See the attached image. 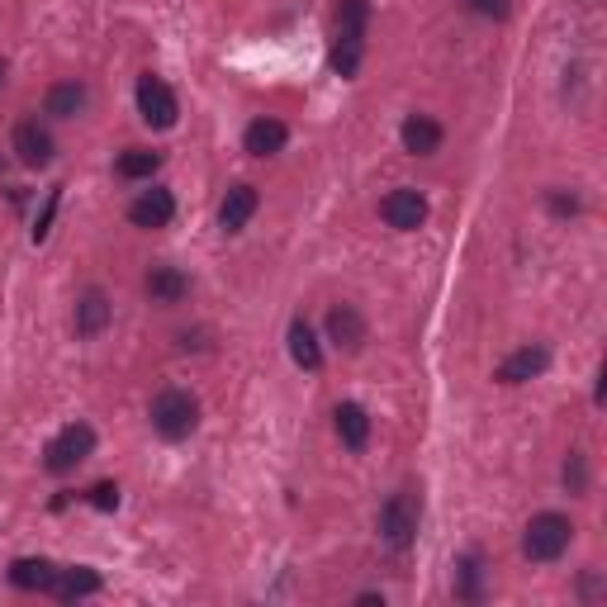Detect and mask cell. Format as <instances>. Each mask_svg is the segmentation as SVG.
Wrapping results in <instances>:
<instances>
[{
  "mask_svg": "<svg viewBox=\"0 0 607 607\" xmlns=\"http://www.w3.org/2000/svg\"><path fill=\"white\" fill-rule=\"evenodd\" d=\"M475 14H484V20H508V0H466Z\"/></svg>",
  "mask_w": 607,
  "mask_h": 607,
  "instance_id": "cell-27",
  "label": "cell"
},
{
  "mask_svg": "<svg viewBox=\"0 0 607 607\" xmlns=\"http://www.w3.org/2000/svg\"><path fill=\"white\" fill-rule=\"evenodd\" d=\"M285 142H290V129H285L280 119H252L243 134V148L252 157H276V152H285Z\"/></svg>",
  "mask_w": 607,
  "mask_h": 607,
  "instance_id": "cell-14",
  "label": "cell"
},
{
  "mask_svg": "<svg viewBox=\"0 0 607 607\" xmlns=\"http://www.w3.org/2000/svg\"><path fill=\"white\" fill-rule=\"evenodd\" d=\"M109 318H115V303H109L105 290H82V299H76V313H72V328H76V338H100V332L109 328Z\"/></svg>",
  "mask_w": 607,
  "mask_h": 607,
  "instance_id": "cell-8",
  "label": "cell"
},
{
  "mask_svg": "<svg viewBox=\"0 0 607 607\" xmlns=\"http://www.w3.org/2000/svg\"><path fill=\"white\" fill-rule=\"evenodd\" d=\"M551 214H579V200H574V195H551Z\"/></svg>",
  "mask_w": 607,
  "mask_h": 607,
  "instance_id": "cell-28",
  "label": "cell"
},
{
  "mask_svg": "<svg viewBox=\"0 0 607 607\" xmlns=\"http://www.w3.org/2000/svg\"><path fill=\"white\" fill-rule=\"evenodd\" d=\"M380 536H385L394 551L413 546V536H418V493L413 489L390 493V503L380 508Z\"/></svg>",
  "mask_w": 607,
  "mask_h": 607,
  "instance_id": "cell-5",
  "label": "cell"
},
{
  "mask_svg": "<svg viewBox=\"0 0 607 607\" xmlns=\"http://www.w3.org/2000/svg\"><path fill=\"white\" fill-rule=\"evenodd\" d=\"M57 204H62V185L57 190H47V204H43V214H39V228H34V243H43L47 233H53V219H57Z\"/></svg>",
  "mask_w": 607,
  "mask_h": 607,
  "instance_id": "cell-26",
  "label": "cell"
},
{
  "mask_svg": "<svg viewBox=\"0 0 607 607\" xmlns=\"http://www.w3.org/2000/svg\"><path fill=\"white\" fill-rule=\"evenodd\" d=\"M328 342L342 351H361L365 347V318L351 303H332L328 309Z\"/></svg>",
  "mask_w": 607,
  "mask_h": 607,
  "instance_id": "cell-13",
  "label": "cell"
},
{
  "mask_svg": "<svg viewBox=\"0 0 607 607\" xmlns=\"http://www.w3.org/2000/svg\"><path fill=\"white\" fill-rule=\"evenodd\" d=\"M175 115H181V105H175L171 86L162 76H138V119L148 124V129H171Z\"/></svg>",
  "mask_w": 607,
  "mask_h": 607,
  "instance_id": "cell-6",
  "label": "cell"
},
{
  "mask_svg": "<svg viewBox=\"0 0 607 607\" xmlns=\"http://www.w3.org/2000/svg\"><path fill=\"white\" fill-rule=\"evenodd\" d=\"M175 219V200L171 190H142V195L129 204V223L134 228H167V223Z\"/></svg>",
  "mask_w": 607,
  "mask_h": 607,
  "instance_id": "cell-11",
  "label": "cell"
},
{
  "mask_svg": "<svg viewBox=\"0 0 607 607\" xmlns=\"http://www.w3.org/2000/svg\"><path fill=\"white\" fill-rule=\"evenodd\" d=\"M365 29H371V0H342L338 34H332V72L338 76H356L365 57Z\"/></svg>",
  "mask_w": 607,
  "mask_h": 607,
  "instance_id": "cell-1",
  "label": "cell"
},
{
  "mask_svg": "<svg viewBox=\"0 0 607 607\" xmlns=\"http://www.w3.org/2000/svg\"><path fill=\"white\" fill-rule=\"evenodd\" d=\"M14 157H20L24 167H47L53 162V134L43 129L39 119H24V124H14Z\"/></svg>",
  "mask_w": 607,
  "mask_h": 607,
  "instance_id": "cell-10",
  "label": "cell"
},
{
  "mask_svg": "<svg viewBox=\"0 0 607 607\" xmlns=\"http://www.w3.org/2000/svg\"><path fill=\"white\" fill-rule=\"evenodd\" d=\"M148 418L162 441H185L200 427V404H195V394H185V390H162V394H152Z\"/></svg>",
  "mask_w": 607,
  "mask_h": 607,
  "instance_id": "cell-2",
  "label": "cell"
},
{
  "mask_svg": "<svg viewBox=\"0 0 607 607\" xmlns=\"http://www.w3.org/2000/svg\"><path fill=\"white\" fill-rule=\"evenodd\" d=\"M86 503L90 508H100V513H115L119 508V484H109V479H100L90 493H86Z\"/></svg>",
  "mask_w": 607,
  "mask_h": 607,
  "instance_id": "cell-25",
  "label": "cell"
},
{
  "mask_svg": "<svg viewBox=\"0 0 607 607\" xmlns=\"http://www.w3.org/2000/svg\"><path fill=\"white\" fill-rule=\"evenodd\" d=\"M290 356H295L299 371H323V347H318L313 328L303 323V318H295V323H290Z\"/></svg>",
  "mask_w": 607,
  "mask_h": 607,
  "instance_id": "cell-21",
  "label": "cell"
},
{
  "mask_svg": "<svg viewBox=\"0 0 607 607\" xmlns=\"http://www.w3.org/2000/svg\"><path fill=\"white\" fill-rule=\"evenodd\" d=\"M380 219H385L390 228H398V233H413V228H423V223H427V200L418 195V190L398 185V190H390V195L380 200Z\"/></svg>",
  "mask_w": 607,
  "mask_h": 607,
  "instance_id": "cell-7",
  "label": "cell"
},
{
  "mask_svg": "<svg viewBox=\"0 0 607 607\" xmlns=\"http://www.w3.org/2000/svg\"><path fill=\"white\" fill-rule=\"evenodd\" d=\"M569 541H574V522L565 513H536L522 532V555L536 565H551L569 551Z\"/></svg>",
  "mask_w": 607,
  "mask_h": 607,
  "instance_id": "cell-3",
  "label": "cell"
},
{
  "mask_svg": "<svg viewBox=\"0 0 607 607\" xmlns=\"http://www.w3.org/2000/svg\"><path fill=\"white\" fill-rule=\"evenodd\" d=\"M82 109H86V86L82 82H57L43 100V115H53V119H76Z\"/></svg>",
  "mask_w": 607,
  "mask_h": 607,
  "instance_id": "cell-20",
  "label": "cell"
},
{
  "mask_svg": "<svg viewBox=\"0 0 607 607\" xmlns=\"http://www.w3.org/2000/svg\"><path fill=\"white\" fill-rule=\"evenodd\" d=\"M456 598L466 603L484 598V565H479V555H460L456 561Z\"/></svg>",
  "mask_w": 607,
  "mask_h": 607,
  "instance_id": "cell-22",
  "label": "cell"
},
{
  "mask_svg": "<svg viewBox=\"0 0 607 607\" xmlns=\"http://www.w3.org/2000/svg\"><path fill=\"white\" fill-rule=\"evenodd\" d=\"M398 138H404V152L413 157H433L441 148V124L427 119V115H408L404 129H398Z\"/></svg>",
  "mask_w": 607,
  "mask_h": 607,
  "instance_id": "cell-18",
  "label": "cell"
},
{
  "mask_svg": "<svg viewBox=\"0 0 607 607\" xmlns=\"http://www.w3.org/2000/svg\"><path fill=\"white\" fill-rule=\"evenodd\" d=\"M0 82H6V62H0Z\"/></svg>",
  "mask_w": 607,
  "mask_h": 607,
  "instance_id": "cell-29",
  "label": "cell"
},
{
  "mask_svg": "<svg viewBox=\"0 0 607 607\" xmlns=\"http://www.w3.org/2000/svg\"><path fill=\"white\" fill-rule=\"evenodd\" d=\"M332 427H338V437L347 451H365V441H371V413L361 404H338L332 413Z\"/></svg>",
  "mask_w": 607,
  "mask_h": 607,
  "instance_id": "cell-17",
  "label": "cell"
},
{
  "mask_svg": "<svg viewBox=\"0 0 607 607\" xmlns=\"http://www.w3.org/2000/svg\"><path fill=\"white\" fill-rule=\"evenodd\" d=\"M252 214H257V185H233L228 195H223V204H219L223 233H243Z\"/></svg>",
  "mask_w": 607,
  "mask_h": 607,
  "instance_id": "cell-15",
  "label": "cell"
},
{
  "mask_svg": "<svg viewBox=\"0 0 607 607\" xmlns=\"http://www.w3.org/2000/svg\"><path fill=\"white\" fill-rule=\"evenodd\" d=\"M565 489L569 493H588V456L584 451H569V460H565Z\"/></svg>",
  "mask_w": 607,
  "mask_h": 607,
  "instance_id": "cell-24",
  "label": "cell"
},
{
  "mask_svg": "<svg viewBox=\"0 0 607 607\" xmlns=\"http://www.w3.org/2000/svg\"><path fill=\"white\" fill-rule=\"evenodd\" d=\"M157 167H162V152H152V148H129V152H119V162H115L124 181H148Z\"/></svg>",
  "mask_w": 607,
  "mask_h": 607,
  "instance_id": "cell-23",
  "label": "cell"
},
{
  "mask_svg": "<svg viewBox=\"0 0 607 607\" xmlns=\"http://www.w3.org/2000/svg\"><path fill=\"white\" fill-rule=\"evenodd\" d=\"M546 365H551V351L546 347H518L513 356L493 371V380H499V385H526V380L546 375Z\"/></svg>",
  "mask_w": 607,
  "mask_h": 607,
  "instance_id": "cell-9",
  "label": "cell"
},
{
  "mask_svg": "<svg viewBox=\"0 0 607 607\" xmlns=\"http://www.w3.org/2000/svg\"><path fill=\"white\" fill-rule=\"evenodd\" d=\"M142 290H148L152 303H181L190 295V280L175 266H152L148 280H142Z\"/></svg>",
  "mask_w": 607,
  "mask_h": 607,
  "instance_id": "cell-19",
  "label": "cell"
},
{
  "mask_svg": "<svg viewBox=\"0 0 607 607\" xmlns=\"http://www.w3.org/2000/svg\"><path fill=\"white\" fill-rule=\"evenodd\" d=\"M6 579H10L14 588H24V594H47V588H53V579H57V565L43 561V555H20V561H10Z\"/></svg>",
  "mask_w": 607,
  "mask_h": 607,
  "instance_id": "cell-12",
  "label": "cell"
},
{
  "mask_svg": "<svg viewBox=\"0 0 607 607\" xmlns=\"http://www.w3.org/2000/svg\"><path fill=\"white\" fill-rule=\"evenodd\" d=\"M90 456H95V427L90 423H72V427H62V433L47 441L43 470L47 475H67V470H76Z\"/></svg>",
  "mask_w": 607,
  "mask_h": 607,
  "instance_id": "cell-4",
  "label": "cell"
},
{
  "mask_svg": "<svg viewBox=\"0 0 607 607\" xmlns=\"http://www.w3.org/2000/svg\"><path fill=\"white\" fill-rule=\"evenodd\" d=\"M57 603H76V598H90L100 594V574H95L90 565H72V569H57L53 588H47Z\"/></svg>",
  "mask_w": 607,
  "mask_h": 607,
  "instance_id": "cell-16",
  "label": "cell"
}]
</instances>
